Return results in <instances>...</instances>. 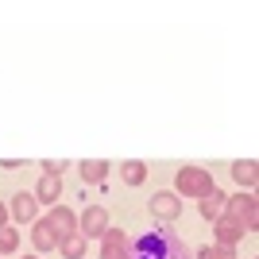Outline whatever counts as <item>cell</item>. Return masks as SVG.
Here are the masks:
<instances>
[{
    "mask_svg": "<svg viewBox=\"0 0 259 259\" xmlns=\"http://www.w3.org/2000/svg\"><path fill=\"white\" fill-rule=\"evenodd\" d=\"M197 209H201V217H205V221H221V213H225V194H221V190H213L209 197H201V201H197Z\"/></svg>",
    "mask_w": 259,
    "mask_h": 259,
    "instance_id": "obj_16",
    "label": "cell"
},
{
    "mask_svg": "<svg viewBox=\"0 0 259 259\" xmlns=\"http://www.w3.org/2000/svg\"><path fill=\"white\" fill-rule=\"evenodd\" d=\"M12 251H20V232L12 225L0 228V255H12Z\"/></svg>",
    "mask_w": 259,
    "mask_h": 259,
    "instance_id": "obj_17",
    "label": "cell"
},
{
    "mask_svg": "<svg viewBox=\"0 0 259 259\" xmlns=\"http://www.w3.org/2000/svg\"><path fill=\"white\" fill-rule=\"evenodd\" d=\"M151 217L162 221V225H174L178 217H182V197L174 194V190H159L151 197Z\"/></svg>",
    "mask_w": 259,
    "mask_h": 259,
    "instance_id": "obj_5",
    "label": "cell"
},
{
    "mask_svg": "<svg viewBox=\"0 0 259 259\" xmlns=\"http://www.w3.org/2000/svg\"><path fill=\"white\" fill-rule=\"evenodd\" d=\"M221 217H228V221H236L244 232H255V225H259V201H255V194H232V197H225V213Z\"/></svg>",
    "mask_w": 259,
    "mask_h": 259,
    "instance_id": "obj_3",
    "label": "cell"
},
{
    "mask_svg": "<svg viewBox=\"0 0 259 259\" xmlns=\"http://www.w3.org/2000/svg\"><path fill=\"white\" fill-rule=\"evenodd\" d=\"M240 240H244V228H240L236 221H228V217L213 221V244L217 248H236Z\"/></svg>",
    "mask_w": 259,
    "mask_h": 259,
    "instance_id": "obj_9",
    "label": "cell"
},
{
    "mask_svg": "<svg viewBox=\"0 0 259 259\" xmlns=\"http://www.w3.org/2000/svg\"><path fill=\"white\" fill-rule=\"evenodd\" d=\"M31 244H35V251H58V232L47 225V217H39L31 225Z\"/></svg>",
    "mask_w": 259,
    "mask_h": 259,
    "instance_id": "obj_12",
    "label": "cell"
},
{
    "mask_svg": "<svg viewBox=\"0 0 259 259\" xmlns=\"http://www.w3.org/2000/svg\"><path fill=\"white\" fill-rule=\"evenodd\" d=\"M58 197H62V174H43L39 186H35V201L39 205H58Z\"/></svg>",
    "mask_w": 259,
    "mask_h": 259,
    "instance_id": "obj_10",
    "label": "cell"
},
{
    "mask_svg": "<svg viewBox=\"0 0 259 259\" xmlns=\"http://www.w3.org/2000/svg\"><path fill=\"white\" fill-rule=\"evenodd\" d=\"M132 259H194V251H190L186 240H178L174 232L159 228V232H143L132 244Z\"/></svg>",
    "mask_w": 259,
    "mask_h": 259,
    "instance_id": "obj_1",
    "label": "cell"
},
{
    "mask_svg": "<svg viewBox=\"0 0 259 259\" xmlns=\"http://www.w3.org/2000/svg\"><path fill=\"white\" fill-rule=\"evenodd\" d=\"M108 228L112 225H108V209L105 205H89L85 213H77V232L85 240H101Z\"/></svg>",
    "mask_w": 259,
    "mask_h": 259,
    "instance_id": "obj_4",
    "label": "cell"
},
{
    "mask_svg": "<svg viewBox=\"0 0 259 259\" xmlns=\"http://www.w3.org/2000/svg\"><path fill=\"white\" fill-rule=\"evenodd\" d=\"M120 182H128V186H143V182H147V162H140V159L120 162Z\"/></svg>",
    "mask_w": 259,
    "mask_h": 259,
    "instance_id": "obj_14",
    "label": "cell"
},
{
    "mask_svg": "<svg viewBox=\"0 0 259 259\" xmlns=\"http://www.w3.org/2000/svg\"><path fill=\"white\" fill-rule=\"evenodd\" d=\"M217 190L213 174L201 170V166H182V170L174 174V194L178 197H194V201H201V197H209Z\"/></svg>",
    "mask_w": 259,
    "mask_h": 259,
    "instance_id": "obj_2",
    "label": "cell"
},
{
    "mask_svg": "<svg viewBox=\"0 0 259 259\" xmlns=\"http://www.w3.org/2000/svg\"><path fill=\"white\" fill-rule=\"evenodd\" d=\"M101 259H132V240L120 228H108L101 236Z\"/></svg>",
    "mask_w": 259,
    "mask_h": 259,
    "instance_id": "obj_6",
    "label": "cell"
},
{
    "mask_svg": "<svg viewBox=\"0 0 259 259\" xmlns=\"http://www.w3.org/2000/svg\"><path fill=\"white\" fill-rule=\"evenodd\" d=\"M232 178H236V186L244 190V194H251L259 182V162L255 159H236L232 162Z\"/></svg>",
    "mask_w": 259,
    "mask_h": 259,
    "instance_id": "obj_11",
    "label": "cell"
},
{
    "mask_svg": "<svg viewBox=\"0 0 259 259\" xmlns=\"http://www.w3.org/2000/svg\"><path fill=\"white\" fill-rule=\"evenodd\" d=\"M47 225L58 232V244H62V236H70V232H77V213L70 205H54L51 213H47Z\"/></svg>",
    "mask_w": 259,
    "mask_h": 259,
    "instance_id": "obj_8",
    "label": "cell"
},
{
    "mask_svg": "<svg viewBox=\"0 0 259 259\" xmlns=\"http://www.w3.org/2000/svg\"><path fill=\"white\" fill-rule=\"evenodd\" d=\"M8 217L12 221H20V225H27V221H39V201H35V194H27V190H23V194H16L12 197V205H8Z\"/></svg>",
    "mask_w": 259,
    "mask_h": 259,
    "instance_id": "obj_7",
    "label": "cell"
},
{
    "mask_svg": "<svg viewBox=\"0 0 259 259\" xmlns=\"http://www.w3.org/2000/svg\"><path fill=\"white\" fill-rule=\"evenodd\" d=\"M8 225V205H0V228Z\"/></svg>",
    "mask_w": 259,
    "mask_h": 259,
    "instance_id": "obj_19",
    "label": "cell"
},
{
    "mask_svg": "<svg viewBox=\"0 0 259 259\" xmlns=\"http://www.w3.org/2000/svg\"><path fill=\"white\" fill-rule=\"evenodd\" d=\"M85 244L89 240L81 236V232H70V236H62L58 251H62V259H85Z\"/></svg>",
    "mask_w": 259,
    "mask_h": 259,
    "instance_id": "obj_15",
    "label": "cell"
},
{
    "mask_svg": "<svg viewBox=\"0 0 259 259\" xmlns=\"http://www.w3.org/2000/svg\"><path fill=\"white\" fill-rule=\"evenodd\" d=\"M43 174H62V162H54V159H47V162H43Z\"/></svg>",
    "mask_w": 259,
    "mask_h": 259,
    "instance_id": "obj_18",
    "label": "cell"
},
{
    "mask_svg": "<svg viewBox=\"0 0 259 259\" xmlns=\"http://www.w3.org/2000/svg\"><path fill=\"white\" fill-rule=\"evenodd\" d=\"M77 170H81V182H85V186H101V182L108 178V170H112V166H108L105 159H85Z\"/></svg>",
    "mask_w": 259,
    "mask_h": 259,
    "instance_id": "obj_13",
    "label": "cell"
},
{
    "mask_svg": "<svg viewBox=\"0 0 259 259\" xmlns=\"http://www.w3.org/2000/svg\"><path fill=\"white\" fill-rule=\"evenodd\" d=\"M23 259H39V255H23Z\"/></svg>",
    "mask_w": 259,
    "mask_h": 259,
    "instance_id": "obj_20",
    "label": "cell"
}]
</instances>
